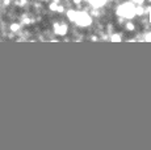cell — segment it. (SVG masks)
Wrapping results in <instances>:
<instances>
[{"mask_svg":"<svg viewBox=\"0 0 151 150\" xmlns=\"http://www.w3.org/2000/svg\"><path fill=\"white\" fill-rule=\"evenodd\" d=\"M118 15H121L122 17H126V19H130V17H133L135 15V7L132 3H125V4L118 7Z\"/></svg>","mask_w":151,"mask_h":150,"instance_id":"1","label":"cell"},{"mask_svg":"<svg viewBox=\"0 0 151 150\" xmlns=\"http://www.w3.org/2000/svg\"><path fill=\"white\" fill-rule=\"evenodd\" d=\"M67 32V27L66 25H55V33L65 34Z\"/></svg>","mask_w":151,"mask_h":150,"instance_id":"2","label":"cell"},{"mask_svg":"<svg viewBox=\"0 0 151 150\" xmlns=\"http://www.w3.org/2000/svg\"><path fill=\"white\" fill-rule=\"evenodd\" d=\"M110 38H112L113 41H118V40H121V36H118V34H114V36H112Z\"/></svg>","mask_w":151,"mask_h":150,"instance_id":"3","label":"cell"},{"mask_svg":"<svg viewBox=\"0 0 151 150\" xmlns=\"http://www.w3.org/2000/svg\"><path fill=\"white\" fill-rule=\"evenodd\" d=\"M145 40H146V41H151V32H150V33H147L146 36H145Z\"/></svg>","mask_w":151,"mask_h":150,"instance_id":"4","label":"cell"},{"mask_svg":"<svg viewBox=\"0 0 151 150\" xmlns=\"http://www.w3.org/2000/svg\"><path fill=\"white\" fill-rule=\"evenodd\" d=\"M19 25H17V24H12V27H11V29H12V30H19Z\"/></svg>","mask_w":151,"mask_h":150,"instance_id":"5","label":"cell"},{"mask_svg":"<svg viewBox=\"0 0 151 150\" xmlns=\"http://www.w3.org/2000/svg\"><path fill=\"white\" fill-rule=\"evenodd\" d=\"M126 28H127V29H130V30H133V29H134V25L130 24V22H129V24L126 25Z\"/></svg>","mask_w":151,"mask_h":150,"instance_id":"6","label":"cell"},{"mask_svg":"<svg viewBox=\"0 0 151 150\" xmlns=\"http://www.w3.org/2000/svg\"><path fill=\"white\" fill-rule=\"evenodd\" d=\"M134 3H137V4H142V3L145 1V0H133Z\"/></svg>","mask_w":151,"mask_h":150,"instance_id":"7","label":"cell"},{"mask_svg":"<svg viewBox=\"0 0 151 150\" xmlns=\"http://www.w3.org/2000/svg\"><path fill=\"white\" fill-rule=\"evenodd\" d=\"M72 1H74V4H80L83 0H72Z\"/></svg>","mask_w":151,"mask_h":150,"instance_id":"8","label":"cell"},{"mask_svg":"<svg viewBox=\"0 0 151 150\" xmlns=\"http://www.w3.org/2000/svg\"><path fill=\"white\" fill-rule=\"evenodd\" d=\"M40 1H46V0H40Z\"/></svg>","mask_w":151,"mask_h":150,"instance_id":"9","label":"cell"}]
</instances>
